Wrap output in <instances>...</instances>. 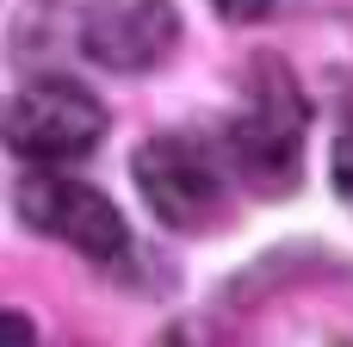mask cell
<instances>
[{
  "instance_id": "obj_1",
  "label": "cell",
  "mask_w": 353,
  "mask_h": 347,
  "mask_svg": "<svg viewBox=\"0 0 353 347\" xmlns=\"http://www.w3.org/2000/svg\"><path fill=\"white\" fill-rule=\"evenodd\" d=\"M304 124H310V106H304L298 81L285 75V62L254 56L248 62V106L223 130V155H230L236 180H248L261 199L292 192L298 186V155H304Z\"/></svg>"
},
{
  "instance_id": "obj_2",
  "label": "cell",
  "mask_w": 353,
  "mask_h": 347,
  "mask_svg": "<svg viewBox=\"0 0 353 347\" xmlns=\"http://www.w3.org/2000/svg\"><path fill=\"white\" fill-rule=\"evenodd\" d=\"M130 168H137L143 205L168 230H180V236H217L230 224V174H223V161L205 143H192L180 130H161V137H149L137 149Z\"/></svg>"
},
{
  "instance_id": "obj_3",
  "label": "cell",
  "mask_w": 353,
  "mask_h": 347,
  "mask_svg": "<svg viewBox=\"0 0 353 347\" xmlns=\"http://www.w3.org/2000/svg\"><path fill=\"white\" fill-rule=\"evenodd\" d=\"M19 217H25L37 236L74 248V255L93 261V267H130V230H124L118 205H112L105 192H93L87 180L50 174V161H37V168L19 180Z\"/></svg>"
},
{
  "instance_id": "obj_4",
  "label": "cell",
  "mask_w": 353,
  "mask_h": 347,
  "mask_svg": "<svg viewBox=\"0 0 353 347\" xmlns=\"http://www.w3.org/2000/svg\"><path fill=\"white\" fill-rule=\"evenodd\" d=\"M0 137L25 161H50V168L81 161L105 143V106L68 75H43V81L19 87V99L0 118Z\"/></svg>"
},
{
  "instance_id": "obj_5",
  "label": "cell",
  "mask_w": 353,
  "mask_h": 347,
  "mask_svg": "<svg viewBox=\"0 0 353 347\" xmlns=\"http://www.w3.org/2000/svg\"><path fill=\"white\" fill-rule=\"evenodd\" d=\"M81 50L112 75L161 68L180 50V12H174V0H87Z\"/></svg>"
},
{
  "instance_id": "obj_6",
  "label": "cell",
  "mask_w": 353,
  "mask_h": 347,
  "mask_svg": "<svg viewBox=\"0 0 353 347\" xmlns=\"http://www.w3.org/2000/svg\"><path fill=\"white\" fill-rule=\"evenodd\" d=\"M211 6H217L230 25H261V19H273L285 0H211Z\"/></svg>"
},
{
  "instance_id": "obj_7",
  "label": "cell",
  "mask_w": 353,
  "mask_h": 347,
  "mask_svg": "<svg viewBox=\"0 0 353 347\" xmlns=\"http://www.w3.org/2000/svg\"><path fill=\"white\" fill-rule=\"evenodd\" d=\"M335 192L353 199V130H341V149H335Z\"/></svg>"
},
{
  "instance_id": "obj_8",
  "label": "cell",
  "mask_w": 353,
  "mask_h": 347,
  "mask_svg": "<svg viewBox=\"0 0 353 347\" xmlns=\"http://www.w3.org/2000/svg\"><path fill=\"white\" fill-rule=\"evenodd\" d=\"M0 341H31V323H25V317H12V310H0Z\"/></svg>"
}]
</instances>
